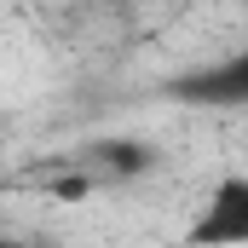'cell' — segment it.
<instances>
[{
  "label": "cell",
  "instance_id": "6da1fadb",
  "mask_svg": "<svg viewBox=\"0 0 248 248\" xmlns=\"http://www.w3.org/2000/svg\"><path fill=\"white\" fill-rule=\"evenodd\" d=\"M190 243L196 248H243L248 243V179L243 173H225L202 196V208L190 219Z\"/></svg>",
  "mask_w": 248,
  "mask_h": 248
},
{
  "label": "cell",
  "instance_id": "7a4b0ae2",
  "mask_svg": "<svg viewBox=\"0 0 248 248\" xmlns=\"http://www.w3.org/2000/svg\"><path fill=\"white\" fill-rule=\"evenodd\" d=\"M0 248H41V243H29V237H6V231H0Z\"/></svg>",
  "mask_w": 248,
  "mask_h": 248
}]
</instances>
